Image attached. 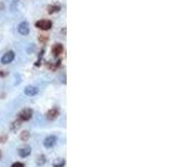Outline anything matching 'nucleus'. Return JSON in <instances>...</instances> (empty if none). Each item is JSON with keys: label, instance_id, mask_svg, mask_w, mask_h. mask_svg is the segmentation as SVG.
<instances>
[{"label": "nucleus", "instance_id": "nucleus-3", "mask_svg": "<svg viewBox=\"0 0 178 167\" xmlns=\"http://www.w3.org/2000/svg\"><path fill=\"white\" fill-rule=\"evenodd\" d=\"M56 143H57V138L56 136H48L45 140H43V146L47 147V148H51L54 146L56 145Z\"/></svg>", "mask_w": 178, "mask_h": 167}, {"label": "nucleus", "instance_id": "nucleus-12", "mask_svg": "<svg viewBox=\"0 0 178 167\" xmlns=\"http://www.w3.org/2000/svg\"><path fill=\"white\" fill-rule=\"evenodd\" d=\"M21 139L24 140V142H27L28 139H29V133L28 132H22V134H21Z\"/></svg>", "mask_w": 178, "mask_h": 167}, {"label": "nucleus", "instance_id": "nucleus-4", "mask_svg": "<svg viewBox=\"0 0 178 167\" xmlns=\"http://www.w3.org/2000/svg\"><path fill=\"white\" fill-rule=\"evenodd\" d=\"M13 59H15V53L13 51H8V53H6L2 56L1 62L2 64H10V62H13Z\"/></svg>", "mask_w": 178, "mask_h": 167}, {"label": "nucleus", "instance_id": "nucleus-17", "mask_svg": "<svg viewBox=\"0 0 178 167\" xmlns=\"http://www.w3.org/2000/svg\"><path fill=\"white\" fill-rule=\"evenodd\" d=\"M6 72H5V71H2V70H0V77H5V76H6Z\"/></svg>", "mask_w": 178, "mask_h": 167}, {"label": "nucleus", "instance_id": "nucleus-8", "mask_svg": "<svg viewBox=\"0 0 178 167\" xmlns=\"http://www.w3.org/2000/svg\"><path fill=\"white\" fill-rule=\"evenodd\" d=\"M38 93V88L34 86H27L25 88V94L28 96H35Z\"/></svg>", "mask_w": 178, "mask_h": 167}, {"label": "nucleus", "instance_id": "nucleus-5", "mask_svg": "<svg viewBox=\"0 0 178 167\" xmlns=\"http://www.w3.org/2000/svg\"><path fill=\"white\" fill-rule=\"evenodd\" d=\"M18 31H19V34H21L22 36H27V35L29 34V25H28V22L22 21L21 24L18 26Z\"/></svg>", "mask_w": 178, "mask_h": 167}, {"label": "nucleus", "instance_id": "nucleus-6", "mask_svg": "<svg viewBox=\"0 0 178 167\" xmlns=\"http://www.w3.org/2000/svg\"><path fill=\"white\" fill-rule=\"evenodd\" d=\"M59 116V109L58 108H51L48 113H47V119L49 121H54Z\"/></svg>", "mask_w": 178, "mask_h": 167}, {"label": "nucleus", "instance_id": "nucleus-7", "mask_svg": "<svg viewBox=\"0 0 178 167\" xmlns=\"http://www.w3.org/2000/svg\"><path fill=\"white\" fill-rule=\"evenodd\" d=\"M51 51L55 56L61 55V54L64 53V46H62L61 43H56V45H54V47H52Z\"/></svg>", "mask_w": 178, "mask_h": 167}, {"label": "nucleus", "instance_id": "nucleus-9", "mask_svg": "<svg viewBox=\"0 0 178 167\" xmlns=\"http://www.w3.org/2000/svg\"><path fill=\"white\" fill-rule=\"evenodd\" d=\"M31 153V148L29 147V146H26V147H24V148H20L18 150V154L20 157H27V156H29Z\"/></svg>", "mask_w": 178, "mask_h": 167}, {"label": "nucleus", "instance_id": "nucleus-16", "mask_svg": "<svg viewBox=\"0 0 178 167\" xmlns=\"http://www.w3.org/2000/svg\"><path fill=\"white\" fill-rule=\"evenodd\" d=\"M11 167H25V165L22 164V163H15V164H13Z\"/></svg>", "mask_w": 178, "mask_h": 167}, {"label": "nucleus", "instance_id": "nucleus-18", "mask_svg": "<svg viewBox=\"0 0 178 167\" xmlns=\"http://www.w3.org/2000/svg\"><path fill=\"white\" fill-rule=\"evenodd\" d=\"M0 158H1V152H0Z\"/></svg>", "mask_w": 178, "mask_h": 167}, {"label": "nucleus", "instance_id": "nucleus-1", "mask_svg": "<svg viewBox=\"0 0 178 167\" xmlns=\"http://www.w3.org/2000/svg\"><path fill=\"white\" fill-rule=\"evenodd\" d=\"M31 116H32V110H31L30 108H27V109H24V110H21L20 113H19L18 118H19V121H27L30 119Z\"/></svg>", "mask_w": 178, "mask_h": 167}, {"label": "nucleus", "instance_id": "nucleus-10", "mask_svg": "<svg viewBox=\"0 0 178 167\" xmlns=\"http://www.w3.org/2000/svg\"><path fill=\"white\" fill-rule=\"evenodd\" d=\"M60 6H58V5H55V6H49L48 7V13H50V15H52V13H58V11H60Z\"/></svg>", "mask_w": 178, "mask_h": 167}, {"label": "nucleus", "instance_id": "nucleus-14", "mask_svg": "<svg viewBox=\"0 0 178 167\" xmlns=\"http://www.w3.org/2000/svg\"><path fill=\"white\" fill-rule=\"evenodd\" d=\"M45 161H46V157H45V156H40V157H39V161H38V164L41 165V164H43Z\"/></svg>", "mask_w": 178, "mask_h": 167}, {"label": "nucleus", "instance_id": "nucleus-11", "mask_svg": "<svg viewBox=\"0 0 178 167\" xmlns=\"http://www.w3.org/2000/svg\"><path fill=\"white\" fill-rule=\"evenodd\" d=\"M54 167H62L65 165V161L64 159H57L55 163H52Z\"/></svg>", "mask_w": 178, "mask_h": 167}, {"label": "nucleus", "instance_id": "nucleus-13", "mask_svg": "<svg viewBox=\"0 0 178 167\" xmlns=\"http://www.w3.org/2000/svg\"><path fill=\"white\" fill-rule=\"evenodd\" d=\"M19 127H20V121H15V123H13V132H16V130L18 129Z\"/></svg>", "mask_w": 178, "mask_h": 167}, {"label": "nucleus", "instance_id": "nucleus-15", "mask_svg": "<svg viewBox=\"0 0 178 167\" xmlns=\"http://www.w3.org/2000/svg\"><path fill=\"white\" fill-rule=\"evenodd\" d=\"M39 39H40V41H41V43H46V41L48 40V37H47V36H43V35H41Z\"/></svg>", "mask_w": 178, "mask_h": 167}, {"label": "nucleus", "instance_id": "nucleus-2", "mask_svg": "<svg viewBox=\"0 0 178 167\" xmlns=\"http://www.w3.org/2000/svg\"><path fill=\"white\" fill-rule=\"evenodd\" d=\"M36 27H38L41 30H49L52 27V24L50 20H39L36 22Z\"/></svg>", "mask_w": 178, "mask_h": 167}]
</instances>
